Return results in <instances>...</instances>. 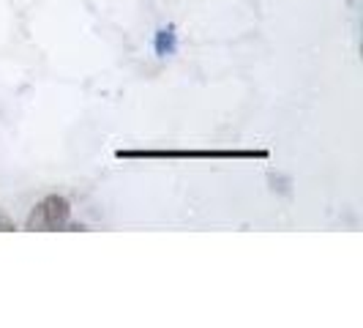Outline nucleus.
<instances>
[{"label":"nucleus","mask_w":363,"mask_h":328,"mask_svg":"<svg viewBox=\"0 0 363 328\" xmlns=\"http://www.w3.org/2000/svg\"><path fill=\"white\" fill-rule=\"evenodd\" d=\"M118 159H268L265 148H121Z\"/></svg>","instance_id":"nucleus-1"},{"label":"nucleus","mask_w":363,"mask_h":328,"mask_svg":"<svg viewBox=\"0 0 363 328\" xmlns=\"http://www.w3.org/2000/svg\"><path fill=\"white\" fill-rule=\"evenodd\" d=\"M72 219V202L63 195H47L44 200L36 202V208L30 211V217L25 222V230L33 233H55V230H66Z\"/></svg>","instance_id":"nucleus-2"},{"label":"nucleus","mask_w":363,"mask_h":328,"mask_svg":"<svg viewBox=\"0 0 363 328\" xmlns=\"http://www.w3.org/2000/svg\"><path fill=\"white\" fill-rule=\"evenodd\" d=\"M153 50H156L159 58L175 55V50H178V36H175V28H172V25H167V28H159V31H156Z\"/></svg>","instance_id":"nucleus-3"},{"label":"nucleus","mask_w":363,"mask_h":328,"mask_svg":"<svg viewBox=\"0 0 363 328\" xmlns=\"http://www.w3.org/2000/svg\"><path fill=\"white\" fill-rule=\"evenodd\" d=\"M14 230H17V224H14L9 217L0 214V233H14Z\"/></svg>","instance_id":"nucleus-4"}]
</instances>
